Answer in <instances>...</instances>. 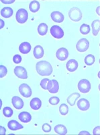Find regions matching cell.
Listing matches in <instances>:
<instances>
[{
  "mask_svg": "<svg viewBox=\"0 0 100 135\" xmlns=\"http://www.w3.org/2000/svg\"><path fill=\"white\" fill-rule=\"evenodd\" d=\"M37 72L41 76H50L52 72V68L50 64L46 61H40L36 65Z\"/></svg>",
  "mask_w": 100,
  "mask_h": 135,
  "instance_id": "obj_1",
  "label": "cell"
},
{
  "mask_svg": "<svg viewBox=\"0 0 100 135\" xmlns=\"http://www.w3.org/2000/svg\"><path fill=\"white\" fill-rule=\"evenodd\" d=\"M69 16L71 20L75 22L80 21L82 18V12L78 8H72L69 12Z\"/></svg>",
  "mask_w": 100,
  "mask_h": 135,
  "instance_id": "obj_2",
  "label": "cell"
},
{
  "mask_svg": "<svg viewBox=\"0 0 100 135\" xmlns=\"http://www.w3.org/2000/svg\"><path fill=\"white\" fill-rule=\"evenodd\" d=\"M28 12L25 9H20L17 12L16 16V20L20 24L25 23L28 20Z\"/></svg>",
  "mask_w": 100,
  "mask_h": 135,
  "instance_id": "obj_3",
  "label": "cell"
},
{
  "mask_svg": "<svg viewBox=\"0 0 100 135\" xmlns=\"http://www.w3.org/2000/svg\"><path fill=\"white\" fill-rule=\"evenodd\" d=\"M78 89L83 93H87L91 89L90 82L87 79H82L78 83Z\"/></svg>",
  "mask_w": 100,
  "mask_h": 135,
  "instance_id": "obj_4",
  "label": "cell"
},
{
  "mask_svg": "<svg viewBox=\"0 0 100 135\" xmlns=\"http://www.w3.org/2000/svg\"><path fill=\"white\" fill-rule=\"evenodd\" d=\"M89 47H90V43L86 38H81L76 45V49L79 52H85L89 49Z\"/></svg>",
  "mask_w": 100,
  "mask_h": 135,
  "instance_id": "obj_5",
  "label": "cell"
},
{
  "mask_svg": "<svg viewBox=\"0 0 100 135\" xmlns=\"http://www.w3.org/2000/svg\"><path fill=\"white\" fill-rule=\"evenodd\" d=\"M50 34L52 37L56 38H61L64 36L63 30L57 25H54L50 28Z\"/></svg>",
  "mask_w": 100,
  "mask_h": 135,
  "instance_id": "obj_6",
  "label": "cell"
},
{
  "mask_svg": "<svg viewBox=\"0 0 100 135\" xmlns=\"http://www.w3.org/2000/svg\"><path fill=\"white\" fill-rule=\"evenodd\" d=\"M19 92L23 97L26 98L30 97L32 95V90L29 85H28L26 83H23L19 86Z\"/></svg>",
  "mask_w": 100,
  "mask_h": 135,
  "instance_id": "obj_7",
  "label": "cell"
},
{
  "mask_svg": "<svg viewBox=\"0 0 100 135\" xmlns=\"http://www.w3.org/2000/svg\"><path fill=\"white\" fill-rule=\"evenodd\" d=\"M14 73L18 78L22 79H26L28 78V73L26 70L22 66H16L14 68Z\"/></svg>",
  "mask_w": 100,
  "mask_h": 135,
  "instance_id": "obj_8",
  "label": "cell"
},
{
  "mask_svg": "<svg viewBox=\"0 0 100 135\" xmlns=\"http://www.w3.org/2000/svg\"><path fill=\"white\" fill-rule=\"evenodd\" d=\"M56 56L58 60L61 61H65L69 57V51L66 48L61 47L59 49L56 51Z\"/></svg>",
  "mask_w": 100,
  "mask_h": 135,
  "instance_id": "obj_9",
  "label": "cell"
},
{
  "mask_svg": "<svg viewBox=\"0 0 100 135\" xmlns=\"http://www.w3.org/2000/svg\"><path fill=\"white\" fill-rule=\"evenodd\" d=\"M59 85L57 80H50L48 84V88H47L49 92L50 93H56L59 91Z\"/></svg>",
  "mask_w": 100,
  "mask_h": 135,
  "instance_id": "obj_10",
  "label": "cell"
},
{
  "mask_svg": "<svg viewBox=\"0 0 100 135\" xmlns=\"http://www.w3.org/2000/svg\"><path fill=\"white\" fill-rule=\"evenodd\" d=\"M77 107L80 110L86 111L90 107V102L86 99H81L77 101Z\"/></svg>",
  "mask_w": 100,
  "mask_h": 135,
  "instance_id": "obj_11",
  "label": "cell"
},
{
  "mask_svg": "<svg viewBox=\"0 0 100 135\" xmlns=\"http://www.w3.org/2000/svg\"><path fill=\"white\" fill-rule=\"evenodd\" d=\"M12 103L14 108L17 109H20L24 107V101L20 97L18 96H14L12 99Z\"/></svg>",
  "mask_w": 100,
  "mask_h": 135,
  "instance_id": "obj_12",
  "label": "cell"
},
{
  "mask_svg": "<svg viewBox=\"0 0 100 135\" xmlns=\"http://www.w3.org/2000/svg\"><path fill=\"white\" fill-rule=\"evenodd\" d=\"M50 16H51L52 20L55 22H57V23H61L64 20L63 14L60 12H57V11L52 12L50 14Z\"/></svg>",
  "mask_w": 100,
  "mask_h": 135,
  "instance_id": "obj_13",
  "label": "cell"
},
{
  "mask_svg": "<svg viewBox=\"0 0 100 135\" xmlns=\"http://www.w3.org/2000/svg\"><path fill=\"white\" fill-rule=\"evenodd\" d=\"M66 67H67V70H69V72H74V71H75L77 69L78 62L75 60H73V59L67 61V64H66Z\"/></svg>",
  "mask_w": 100,
  "mask_h": 135,
  "instance_id": "obj_14",
  "label": "cell"
},
{
  "mask_svg": "<svg viewBox=\"0 0 100 135\" xmlns=\"http://www.w3.org/2000/svg\"><path fill=\"white\" fill-rule=\"evenodd\" d=\"M19 120L23 123H28L32 120V116L28 112H22L18 115Z\"/></svg>",
  "mask_w": 100,
  "mask_h": 135,
  "instance_id": "obj_15",
  "label": "cell"
},
{
  "mask_svg": "<svg viewBox=\"0 0 100 135\" xmlns=\"http://www.w3.org/2000/svg\"><path fill=\"white\" fill-rule=\"evenodd\" d=\"M8 127L11 131H18L19 129H22L24 126L19 124L16 120H10L8 124Z\"/></svg>",
  "mask_w": 100,
  "mask_h": 135,
  "instance_id": "obj_16",
  "label": "cell"
},
{
  "mask_svg": "<svg viewBox=\"0 0 100 135\" xmlns=\"http://www.w3.org/2000/svg\"><path fill=\"white\" fill-rule=\"evenodd\" d=\"M19 50L23 54H28L31 50V45L28 42H24L19 46Z\"/></svg>",
  "mask_w": 100,
  "mask_h": 135,
  "instance_id": "obj_17",
  "label": "cell"
},
{
  "mask_svg": "<svg viewBox=\"0 0 100 135\" xmlns=\"http://www.w3.org/2000/svg\"><path fill=\"white\" fill-rule=\"evenodd\" d=\"M34 55L35 58L40 59L44 56V49L40 45H36L34 49Z\"/></svg>",
  "mask_w": 100,
  "mask_h": 135,
  "instance_id": "obj_18",
  "label": "cell"
},
{
  "mask_svg": "<svg viewBox=\"0 0 100 135\" xmlns=\"http://www.w3.org/2000/svg\"><path fill=\"white\" fill-rule=\"evenodd\" d=\"M30 107L34 110H38L42 106V102L39 98H33L30 101Z\"/></svg>",
  "mask_w": 100,
  "mask_h": 135,
  "instance_id": "obj_19",
  "label": "cell"
},
{
  "mask_svg": "<svg viewBox=\"0 0 100 135\" xmlns=\"http://www.w3.org/2000/svg\"><path fill=\"white\" fill-rule=\"evenodd\" d=\"M13 13H14V11H13V9L12 8H9V7L3 8L1 10V15H2V17L5 18H10L13 15Z\"/></svg>",
  "mask_w": 100,
  "mask_h": 135,
  "instance_id": "obj_20",
  "label": "cell"
},
{
  "mask_svg": "<svg viewBox=\"0 0 100 135\" xmlns=\"http://www.w3.org/2000/svg\"><path fill=\"white\" fill-rule=\"evenodd\" d=\"M80 97V95L77 93H72L71 95H70L67 98V103L70 105L71 106H73L75 104L76 101L77 100L78 98Z\"/></svg>",
  "mask_w": 100,
  "mask_h": 135,
  "instance_id": "obj_21",
  "label": "cell"
},
{
  "mask_svg": "<svg viewBox=\"0 0 100 135\" xmlns=\"http://www.w3.org/2000/svg\"><path fill=\"white\" fill-rule=\"evenodd\" d=\"M55 132H56L57 134H61V135L67 134V128L64 126V125H62V124L56 125V126L55 127Z\"/></svg>",
  "mask_w": 100,
  "mask_h": 135,
  "instance_id": "obj_22",
  "label": "cell"
},
{
  "mask_svg": "<svg viewBox=\"0 0 100 135\" xmlns=\"http://www.w3.org/2000/svg\"><path fill=\"white\" fill-rule=\"evenodd\" d=\"M99 25H100V21L99 20H94L91 24L93 29V35L94 36L97 35L98 32H99Z\"/></svg>",
  "mask_w": 100,
  "mask_h": 135,
  "instance_id": "obj_23",
  "label": "cell"
},
{
  "mask_svg": "<svg viewBox=\"0 0 100 135\" xmlns=\"http://www.w3.org/2000/svg\"><path fill=\"white\" fill-rule=\"evenodd\" d=\"M29 8H30V10L32 12H36L40 9V3L38 1H32L30 3Z\"/></svg>",
  "mask_w": 100,
  "mask_h": 135,
  "instance_id": "obj_24",
  "label": "cell"
},
{
  "mask_svg": "<svg viewBox=\"0 0 100 135\" xmlns=\"http://www.w3.org/2000/svg\"><path fill=\"white\" fill-rule=\"evenodd\" d=\"M48 31V26L45 23H41L38 27V32L40 35L44 36L47 33Z\"/></svg>",
  "mask_w": 100,
  "mask_h": 135,
  "instance_id": "obj_25",
  "label": "cell"
},
{
  "mask_svg": "<svg viewBox=\"0 0 100 135\" xmlns=\"http://www.w3.org/2000/svg\"><path fill=\"white\" fill-rule=\"evenodd\" d=\"M95 62V57L93 55L89 54L85 57V63L87 66H91Z\"/></svg>",
  "mask_w": 100,
  "mask_h": 135,
  "instance_id": "obj_26",
  "label": "cell"
},
{
  "mask_svg": "<svg viewBox=\"0 0 100 135\" xmlns=\"http://www.w3.org/2000/svg\"><path fill=\"white\" fill-rule=\"evenodd\" d=\"M80 32L81 33L84 35H87L90 32V26L88 25H86V24H83L80 27Z\"/></svg>",
  "mask_w": 100,
  "mask_h": 135,
  "instance_id": "obj_27",
  "label": "cell"
},
{
  "mask_svg": "<svg viewBox=\"0 0 100 135\" xmlns=\"http://www.w3.org/2000/svg\"><path fill=\"white\" fill-rule=\"evenodd\" d=\"M3 114L7 118H9V117L12 116L14 112H13L12 109L9 107H6L3 108Z\"/></svg>",
  "mask_w": 100,
  "mask_h": 135,
  "instance_id": "obj_28",
  "label": "cell"
},
{
  "mask_svg": "<svg viewBox=\"0 0 100 135\" xmlns=\"http://www.w3.org/2000/svg\"><path fill=\"white\" fill-rule=\"evenodd\" d=\"M59 112L61 114V115H67V114H68V112H69L68 106H67L66 104H65V103L61 104L59 108Z\"/></svg>",
  "mask_w": 100,
  "mask_h": 135,
  "instance_id": "obj_29",
  "label": "cell"
},
{
  "mask_svg": "<svg viewBox=\"0 0 100 135\" xmlns=\"http://www.w3.org/2000/svg\"><path fill=\"white\" fill-rule=\"evenodd\" d=\"M49 81H50V80L48 79V78H44V79H43V80L40 81V86L43 88V89L46 90L47 88H48V84H49Z\"/></svg>",
  "mask_w": 100,
  "mask_h": 135,
  "instance_id": "obj_30",
  "label": "cell"
},
{
  "mask_svg": "<svg viewBox=\"0 0 100 135\" xmlns=\"http://www.w3.org/2000/svg\"><path fill=\"white\" fill-rule=\"evenodd\" d=\"M7 73H8V70L4 66H2L1 65L0 66V78H3L6 75Z\"/></svg>",
  "mask_w": 100,
  "mask_h": 135,
  "instance_id": "obj_31",
  "label": "cell"
},
{
  "mask_svg": "<svg viewBox=\"0 0 100 135\" xmlns=\"http://www.w3.org/2000/svg\"><path fill=\"white\" fill-rule=\"evenodd\" d=\"M59 98L57 97H52L49 99V103L51 105H57L58 103H59Z\"/></svg>",
  "mask_w": 100,
  "mask_h": 135,
  "instance_id": "obj_32",
  "label": "cell"
},
{
  "mask_svg": "<svg viewBox=\"0 0 100 135\" xmlns=\"http://www.w3.org/2000/svg\"><path fill=\"white\" fill-rule=\"evenodd\" d=\"M43 131L44 132H49L51 131V126L49 124H44L43 125Z\"/></svg>",
  "mask_w": 100,
  "mask_h": 135,
  "instance_id": "obj_33",
  "label": "cell"
},
{
  "mask_svg": "<svg viewBox=\"0 0 100 135\" xmlns=\"http://www.w3.org/2000/svg\"><path fill=\"white\" fill-rule=\"evenodd\" d=\"M13 61H14V63L15 64H19L22 61V57L20 55H15L13 57Z\"/></svg>",
  "mask_w": 100,
  "mask_h": 135,
  "instance_id": "obj_34",
  "label": "cell"
},
{
  "mask_svg": "<svg viewBox=\"0 0 100 135\" xmlns=\"http://www.w3.org/2000/svg\"><path fill=\"white\" fill-rule=\"evenodd\" d=\"M99 129L100 126H97L96 128H95L93 131V134H99Z\"/></svg>",
  "mask_w": 100,
  "mask_h": 135,
  "instance_id": "obj_35",
  "label": "cell"
},
{
  "mask_svg": "<svg viewBox=\"0 0 100 135\" xmlns=\"http://www.w3.org/2000/svg\"><path fill=\"white\" fill-rule=\"evenodd\" d=\"M6 132V130L3 126H0V134H5Z\"/></svg>",
  "mask_w": 100,
  "mask_h": 135,
  "instance_id": "obj_36",
  "label": "cell"
},
{
  "mask_svg": "<svg viewBox=\"0 0 100 135\" xmlns=\"http://www.w3.org/2000/svg\"><path fill=\"white\" fill-rule=\"evenodd\" d=\"M1 2L3 3H6V4H9V3H14L15 2V0H10V1H5V0H1Z\"/></svg>",
  "mask_w": 100,
  "mask_h": 135,
  "instance_id": "obj_37",
  "label": "cell"
},
{
  "mask_svg": "<svg viewBox=\"0 0 100 135\" xmlns=\"http://www.w3.org/2000/svg\"><path fill=\"white\" fill-rule=\"evenodd\" d=\"M0 22H1V26H0V28H2L4 26V21L1 19V20H0Z\"/></svg>",
  "mask_w": 100,
  "mask_h": 135,
  "instance_id": "obj_38",
  "label": "cell"
},
{
  "mask_svg": "<svg viewBox=\"0 0 100 135\" xmlns=\"http://www.w3.org/2000/svg\"><path fill=\"white\" fill-rule=\"evenodd\" d=\"M79 134H90V133H89V132H85V131H82V132H81Z\"/></svg>",
  "mask_w": 100,
  "mask_h": 135,
  "instance_id": "obj_39",
  "label": "cell"
},
{
  "mask_svg": "<svg viewBox=\"0 0 100 135\" xmlns=\"http://www.w3.org/2000/svg\"><path fill=\"white\" fill-rule=\"evenodd\" d=\"M99 8H100V7L99 6H98L97 8V14H98L99 16Z\"/></svg>",
  "mask_w": 100,
  "mask_h": 135,
  "instance_id": "obj_40",
  "label": "cell"
}]
</instances>
